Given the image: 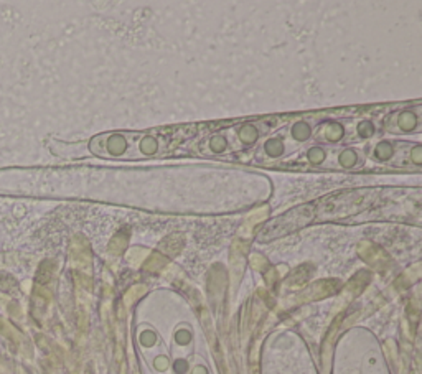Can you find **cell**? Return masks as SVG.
Here are the masks:
<instances>
[{"label": "cell", "mask_w": 422, "mask_h": 374, "mask_svg": "<svg viewBox=\"0 0 422 374\" xmlns=\"http://www.w3.org/2000/svg\"><path fill=\"white\" fill-rule=\"evenodd\" d=\"M310 136V129L307 127L306 124H297L294 127V137L299 139V141H304V139H307Z\"/></svg>", "instance_id": "cell-1"}, {"label": "cell", "mask_w": 422, "mask_h": 374, "mask_svg": "<svg viewBox=\"0 0 422 374\" xmlns=\"http://www.w3.org/2000/svg\"><path fill=\"white\" fill-rule=\"evenodd\" d=\"M177 341L180 345H185V343L190 341V333L188 332H178L177 333Z\"/></svg>", "instance_id": "cell-4"}, {"label": "cell", "mask_w": 422, "mask_h": 374, "mask_svg": "<svg viewBox=\"0 0 422 374\" xmlns=\"http://www.w3.org/2000/svg\"><path fill=\"white\" fill-rule=\"evenodd\" d=\"M266 150H267V154H271V155H279L282 152V143L277 141H271L266 145Z\"/></svg>", "instance_id": "cell-2"}, {"label": "cell", "mask_w": 422, "mask_h": 374, "mask_svg": "<svg viewBox=\"0 0 422 374\" xmlns=\"http://www.w3.org/2000/svg\"><path fill=\"white\" fill-rule=\"evenodd\" d=\"M310 159H312V162H320V160L324 159V152H322L320 149H312Z\"/></svg>", "instance_id": "cell-3"}, {"label": "cell", "mask_w": 422, "mask_h": 374, "mask_svg": "<svg viewBox=\"0 0 422 374\" xmlns=\"http://www.w3.org/2000/svg\"><path fill=\"white\" fill-rule=\"evenodd\" d=\"M175 369H177V373H185V369H186L185 361H177Z\"/></svg>", "instance_id": "cell-5"}]
</instances>
